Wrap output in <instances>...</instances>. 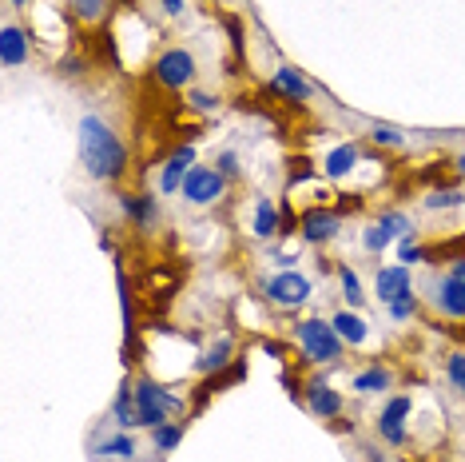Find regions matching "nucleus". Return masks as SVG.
<instances>
[{"label": "nucleus", "instance_id": "obj_31", "mask_svg": "<svg viewBox=\"0 0 465 462\" xmlns=\"http://www.w3.org/2000/svg\"><path fill=\"white\" fill-rule=\"evenodd\" d=\"M446 379L458 395H465V351H453L446 359Z\"/></svg>", "mask_w": 465, "mask_h": 462}, {"label": "nucleus", "instance_id": "obj_35", "mask_svg": "<svg viewBox=\"0 0 465 462\" xmlns=\"http://www.w3.org/2000/svg\"><path fill=\"white\" fill-rule=\"evenodd\" d=\"M187 104H192L195 112H215L219 108V96H211V92H199V88H187Z\"/></svg>", "mask_w": 465, "mask_h": 462}, {"label": "nucleus", "instance_id": "obj_1", "mask_svg": "<svg viewBox=\"0 0 465 462\" xmlns=\"http://www.w3.org/2000/svg\"><path fill=\"white\" fill-rule=\"evenodd\" d=\"M76 156L80 167L100 184H112L128 172V144L120 140V132L108 120H100L96 112L80 116L76 124Z\"/></svg>", "mask_w": 465, "mask_h": 462}, {"label": "nucleus", "instance_id": "obj_29", "mask_svg": "<svg viewBox=\"0 0 465 462\" xmlns=\"http://www.w3.org/2000/svg\"><path fill=\"white\" fill-rule=\"evenodd\" d=\"M370 140H374L378 148H406V132L390 128V124H370Z\"/></svg>", "mask_w": 465, "mask_h": 462}, {"label": "nucleus", "instance_id": "obj_15", "mask_svg": "<svg viewBox=\"0 0 465 462\" xmlns=\"http://www.w3.org/2000/svg\"><path fill=\"white\" fill-rule=\"evenodd\" d=\"M28 33L16 25V20H5V28H0V60H5V68H20L28 65Z\"/></svg>", "mask_w": 465, "mask_h": 462}, {"label": "nucleus", "instance_id": "obj_21", "mask_svg": "<svg viewBox=\"0 0 465 462\" xmlns=\"http://www.w3.org/2000/svg\"><path fill=\"white\" fill-rule=\"evenodd\" d=\"M251 236L255 239H274L279 236V207L267 196L255 199V212H251Z\"/></svg>", "mask_w": 465, "mask_h": 462}, {"label": "nucleus", "instance_id": "obj_22", "mask_svg": "<svg viewBox=\"0 0 465 462\" xmlns=\"http://www.w3.org/2000/svg\"><path fill=\"white\" fill-rule=\"evenodd\" d=\"M390 387H394V375H390L386 367H378V363H370L366 371L354 375V391L358 395H378V391H390Z\"/></svg>", "mask_w": 465, "mask_h": 462}, {"label": "nucleus", "instance_id": "obj_39", "mask_svg": "<svg viewBox=\"0 0 465 462\" xmlns=\"http://www.w3.org/2000/svg\"><path fill=\"white\" fill-rule=\"evenodd\" d=\"M8 5H16V8H25V5H33V0H8Z\"/></svg>", "mask_w": 465, "mask_h": 462}, {"label": "nucleus", "instance_id": "obj_17", "mask_svg": "<svg viewBox=\"0 0 465 462\" xmlns=\"http://www.w3.org/2000/svg\"><path fill=\"white\" fill-rule=\"evenodd\" d=\"M231 363H235V343H231V335H219V339L195 359V371L199 375H223Z\"/></svg>", "mask_w": 465, "mask_h": 462}, {"label": "nucleus", "instance_id": "obj_10", "mask_svg": "<svg viewBox=\"0 0 465 462\" xmlns=\"http://www.w3.org/2000/svg\"><path fill=\"white\" fill-rule=\"evenodd\" d=\"M88 455H92V462H135L140 447H135L132 430H112V435L92 438Z\"/></svg>", "mask_w": 465, "mask_h": 462}, {"label": "nucleus", "instance_id": "obj_36", "mask_svg": "<svg viewBox=\"0 0 465 462\" xmlns=\"http://www.w3.org/2000/svg\"><path fill=\"white\" fill-rule=\"evenodd\" d=\"M155 5L163 8L167 16H183V8H187V0H155Z\"/></svg>", "mask_w": 465, "mask_h": 462}, {"label": "nucleus", "instance_id": "obj_4", "mask_svg": "<svg viewBox=\"0 0 465 462\" xmlns=\"http://www.w3.org/2000/svg\"><path fill=\"white\" fill-rule=\"evenodd\" d=\"M262 296H267L271 307H282V311H294V307H306L314 296V283L302 276V271L294 267H282L274 271V276L262 283Z\"/></svg>", "mask_w": 465, "mask_h": 462}, {"label": "nucleus", "instance_id": "obj_30", "mask_svg": "<svg viewBox=\"0 0 465 462\" xmlns=\"http://www.w3.org/2000/svg\"><path fill=\"white\" fill-rule=\"evenodd\" d=\"M390 319H394V323H406V319H414V311H418V296H414V287H410L406 291V296H398L394 303H390Z\"/></svg>", "mask_w": 465, "mask_h": 462}, {"label": "nucleus", "instance_id": "obj_28", "mask_svg": "<svg viewBox=\"0 0 465 462\" xmlns=\"http://www.w3.org/2000/svg\"><path fill=\"white\" fill-rule=\"evenodd\" d=\"M461 204H465V192H453V187H438V192L426 196L430 212H450V207H461Z\"/></svg>", "mask_w": 465, "mask_h": 462}, {"label": "nucleus", "instance_id": "obj_32", "mask_svg": "<svg viewBox=\"0 0 465 462\" xmlns=\"http://www.w3.org/2000/svg\"><path fill=\"white\" fill-rule=\"evenodd\" d=\"M426 259V247H418V236H406V239H398V264H406V267H414Z\"/></svg>", "mask_w": 465, "mask_h": 462}, {"label": "nucleus", "instance_id": "obj_7", "mask_svg": "<svg viewBox=\"0 0 465 462\" xmlns=\"http://www.w3.org/2000/svg\"><path fill=\"white\" fill-rule=\"evenodd\" d=\"M433 307L446 319H465V259H453L446 276L433 283Z\"/></svg>", "mask_w": 465, "mask_h": 462}, {"label": "nucleus", "instance_id": "obj_18", "mask_svg": "<svg viewBox=\"0 0 465 462\" xmlns=\"http://www.w3.org/2000/svg\"><path fill=\"white\" fill-rule=\"evenodd\" d=\"M108 415H112L115 430H135V427H140V415H135V383L132 379L120 383V391H115Z\"/></svg>", "mask_w": 465, "mask_h": 462}, {"label": "nucleus", "instance_id": "obj_24", "mask_svg": "<svg viewBox=\"0 0 465 462\" xmlns=\"http://www.w3.org/2000/svg\"><path fill=\"white\" fill-rule=\"evenodd\" d=\"M338 287H342V296H346V307H362L366 303V291H362V279H358V271L351 264H338Z\"/></svg>", "mask_w": 465, "mask_h": 462}, {"label": "nucleus", "instance_id": "obj_16", "mask_svg": "<svg viewBox=\"0 0 465 462\" xmlns=\"http://www.w3.org/2000/svg\"><path fill=\"white\" fill-rule=\"evenodd\" d=\"M271 92H279L282 100H294V104H306L314 96V84L302 76L299 68H291V65H282V68H274V76H271Z\"/></svg>", "mask_w": 465, "mask_h": 462}, {"label": "nucleus", "instance_id": "obj_11", "mask_svg": "<svg viewBox=\"0 0 465 462\" xmlns=\"http://www.w3.org/2000/svg\"><path fill=\"white\" fill-rule=\"evenodd\" d=\"M410 287H414V276H410L406 264H386V267L374 271V296L382 307H390L398 296H406Z\"/></svg>", "mask_w": 465, "mask_h": 462}, {"label": "nucleus", "instance_id": "obj_12", "mask_svg": "<svg viewBox=\"0 0 465 462\" xmlns=\"http://www.w3.org/2000/svg\"><path fill=\"white\" fill-rule=\"evenodd\" d=\"M192 167H195V148H192V144L175 148L172 156H167V164L160 167V192L163 196L183 192V180H187V172H192Z\"/></svg>", "mask_w": 465, "mask_h": 462}, {"label": "nucleus", "instance_id": "obj_34", "mask_svg": "<svg viewBox=\"0 0 465 462\" xmlns=\"http://www.w3.org/2000/svg\"><path fill=\"white\" fill-rule=\"evenodd\" d=\"M215 167L227 176V180H239V176H242V164H239L235 152H219V156H215Z\"/></svg>", "mask_w": 465, "mask_h": 462}, {"label": "nucleus", "instance_id": "obj_33", "mask_svg": "<svg viewBox=\"0 0 465 462\" xmlns=\"http://www.w3.org/2000/svg\"><path fill=\"white\" fill-rule=\"evenodd\" d=\"M279 383H282V391H287L291 403H302V398H306V383H299V375H294L291 367H282V371H279Z\"/></svg>", "mask_w": 465, "mask_h": 462}, {"label": "nucleus", "instance_id": "obj_19", "mask_svg": "<svg viewBox=\"0 0 465 462\" xmlns=\"http://www.w3.org/2000/svg\"><path fill=\"white\" fill-rule=\"evenodd\" d=\"M331 323H334V331H338V339H342L346 346H362L370 339V323L358 315L354 307H342V311H334L331 315Z\"/></svg>", "mask_w": 465, "mask_h": 462}, {"label": "nucleus", "instance_id": "obj_20", "mask_svg": "<svg viewBox=\"0 0 465 462\" xmlns=\"http://www.w3.org/2000/svg\"><path fill=\"white\" fill-rule=\"evenodd\" d=\"M358 160H362L358 144H334V148L326 152L322 167H326V176H331V180H346V176H351L354 167H358Z\"/></svg>", "mask_w": 465, "mask_h": 462}, {"label": "nucleus", "instance_id": "obj_14", "mask_svg": "<svg viewBox=\"0 0 465 462\" xmlns=\"http://www.w3.org/2000/svg\"><path fill=\"white\" fill-rule=\"evenodd\" d=\"M302 407H306V411H311L314 418H338V415H342V407H346V403H342V395H338L326 379H311V383H306V398H302Z\"/></svg>", "mask_w": 465, "mask_h": 462}, {"label": "nucleus", "instance_id": "obj_26", "mask_svg": "<svg viewBox=\"0 0 465 462\" xmlns=\"http://www.w3.org/2000/svg\"><path fill=\"white\" fill-rule=\"evenodd\" d=\"M390 244H394V236H390V231H386L382 224H378V219H374V224H366V227H362V247L370 251V256H382V251H386Z\"/></svg>", "mask_w": 465, "mask_h": 462}, {"label": "nucleus", "instance_id": "obj_2", "mask_svg": "<svg viewBox=\"0 0 465 462\" xmlns=\"http://www.w3.org/2000/svg\"><path fill=\"white\" fill-rule=\"evenodd\" d=\"M294 343H299V351H302V359L306 363H314V367H331L342 359V339H338V331H334V323L331 319H302L299 327H294Z\"/></svg>", "mask_w": 465, "mask_h": 462}, {"label": "nucleus", "instance_id": "obj_13", "mask_svg": "<svg viewBox=\"0 0 465 462\" xmlns=\"http://www.w3.org/2000/svg\"><path fill=\"white\" fill-rule=\"evenodd\" d=\"M120 212H124V219H128L132 227H140V231H155L160 227V219H163L160 199L155 196H120Z\"/></svg>", "mask_w": 465, "mask_h": 462}, {"label": "nucleus", "instance_id": "obj_3", "mask_svg": "<svg viewBox=\"0 0 465 462\" xmlns=\"http://www.w3.org/2000/svg\"><path fill=\"white\" fill-rule=\"evenodd\" d=\"M183 411V398L179 395H172V391H163L155 379H135V415H140V427H160V423H167L172 415H179Z\"/></svg>", "mask_w": 465, "mask_h": 462}, {"label": "nucleus", "instance_id": "obj_37", "mask_svg": "<svg viewBox=\"0 0 465 462\" xmlns=\"http://www.w3.org/2000/svg\"><path fill=\"white\" fill-rule=\"evenodd\" d=\"M227 33H231V45L242 48V28H239V20H227Z\"/></svg>", "mask_w": 465, "mask_h": 462}, {"label": "nucleus", "instance_id": "obj_6", "mask_svg": "<svg viewBox=\"0 0 465 462\" xmlns=\"http://www.w3.org/2000/svg\"><path fill=\"white\" fill-rule=\"evenodd\" d=\"M227 176L219 172V167H203V164H195L192 172H187V180H183V196L192 207H211V204H219V199L227 196Z\"/></svg>", "mask_w": 465, "mask_h": 462}, {"label": "nucleus", "instance_id": "obj_8", "mask_svg": "<svg viewBox=\"0 0 465 462\" xmlns=\"http://www.w3.org/2000/svg\"><path fill=\"white\" fill-rule=\"evenodd\" d=\"M152 72H155V80H160L163 88L179 92V88H192L199 65H195V56H192L187 48H167V52H160V56H155Z\"/></svg>", "mask_w": 465, "mask_h": 462}, {"label": "nucleus", "instance_id": "obj_5", "mask_svg": "<svg viewBox=\"0 0 465 462\" xmlns=\"http://www.w3.org/2000/svg\"><path fill=\"white\" fill-rule=\"evenodd\" d=\"M410 415H414V398L410 395H390L382 403V411H378V438H382L386 447H406L410 438Z\"/></svg>", "mask_w": 465, "mask_h": 462}, {"label": "nucleus", "instance_id": "obj_9", "mask_svg": "<svg viewBox=\"0 0 465 462\" xmlns=\"http://www.w3.org/2000/svg\"><path fill=\"white\" fill-rule=\"evenodd\" d=\"M338 231H342V212L338 207H306L299 216V236L306 239L311 247H326L338 239Z\"/></svg>", "mask_w": 465, "mask_h": 462}, {"label": "nucleus", "instance_id": "obj_25", "mask_svg": "<svg viewBox=\"0 0 465 462\" xmlns=\"http://www.w3.org/2000/svg\"><path fill=\"white\" fill-rule=\"evenodd\" d=\"M68 8L80 25H100L108 16V0H68Z\"/></svg>", "mask_w": 465, "mask_h": 462}, {"label": "nucleus", "instance_id": "obj_27", "mask_svg": "<svg viewBox=\"0 0 465 462\" xmlns=\"http://www.w3.org/2000/svg\"><path fill=\"white\" fill-rule=\"evenodd\" d=\"M378 224H382V227L390 231V236H394V239L418 236V231H414V219H410L406 212H382V216H378Z\"/></svg>", "mask_w": 465, "mask_h": 462}, {"label": "nucleus", "instance_id": "obj_23", "mask_svg": "<svg viewBox=\"0 0 465 462\" xmlns=\"http://www.w3.org/2000/svg\"><path fill=\"white\" fill-rule=\"evenodd\" d=\"M183 435H187V423H160V427H152V447L160 450V455H172V450L183 443Z\"/></svg>", "mask_w": 465, "mask_h": 462}, {"label": "nucleus", "instance_id": "obj_38", "mask_svg": "<svg viewBox=\"0 0 465 462\" xmlns=\"http://www.w3.org/2000/svg\"><path fill=\"white\" fill-rule=\"evenodd\" d=\"M453 167H458V172H461V176H465V152H461V156H458V164H453Z\"/></svg>", "mask_w": 465, "mask_h": 462}]
</instances>
